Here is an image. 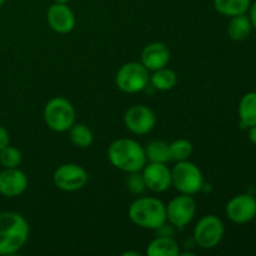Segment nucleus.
Segmentation results:
<instances>
[{
  "instance_id": "nucleus-1",
  "label": "nucleus",
  "mask_w": 256,
  "mask_h": 256,
  "mask_svg": "<svg viewBox=\"0 0 256 256\" xmlns=\"http://www.w3.org/2000/svg\"><path fill=\"white\" fill-rule=\"evenodd\" d=\"M108 159L112 166L128 174L142 172L148 162L144 146L130 138L114 140L108 149Z\"/></svg>"
},
{
  "instance_id": "nucleus-2",
  "label": "nucleus",
  "mask_w": 256,
  "mask_h": 256,
  "mask_svg": "<svg viewBox=\"0 0 256 256\" xmlns=\"http://www.w3.org/2000/svg\"><path fill=\"white\" fill-rule=\"evenodd\" d=\"M30 228L22 215L14 212H0V255L19 252L28 242Z\"/></svg>"
},
{
  "instance_id": "nucleus-3",
  "label": "nucleus",
  "mask_w": 256,
  "mask_h": 256,
  "mask_svg": "<svg viewBox=\"0 0 256 256\" xmlns=\"http://www.w3.org/2000/svg\"><path fill=\"white\" fill-rule=\"evenodd\" d=\"M128 214L132 224L142 229L160 230L166 224V205L158 198H138L129 206Z\"/></svg>"
},
{
  "instance_id": "nucleus-4",
  "label": "nucleus",
  "mask_w": 256,
  "mask_h": 256,
  "mask_svg": "<svg viewBox=\"0 0 256 256\" xmlns=\"http://www.w3.org/2000/svg\"><path fill=\"white\" fill-rule=\"evenodd\" d=\"M44 122L49 129L55 132H69L76 122V112L72 102L62 96L50 99L42 112Z\"/></svg>"
},
{
  "instance_id": "nucleus-5",
  "label": "nucleus",
  "mask_w": 256,
  "mask_h": 256,
  "mask_svg": "<svg viewBox=\"0 0 256 256\" xmlns=\"http://www.w3.org/2000/svg\"><path fill=\"white\" fill-rule=\"evenodd\" d=\"M172 186L180 194L192 196L204 188V175L194 162L189 160L179 162L172 169Z\"/></svg>"
},
{
  "instance_id": "nucleus-6",
  "label": "nucleus",
  "mask_w": 256,
  "mask_h": 256,
  "mask_svg": "<svg viewBox=\"0 0 256 256\" xmlns=\"http://www.w3.org/2000/svg\"><path fill=\"white\" fill-rule=\"evenodd\" d=\"M150 82L149 70L140 62H129L122 65L115 75L118 89L126 94L142 92Z\"/></svg>"
},
{
  "instance_id": "nucleus-7",
  "label": "nucleus",
  "mask_w": 256,
  "mask_h": 256,
  "mask_svg": "<svg viewBox=\"0 0 256 256\" xmlns=\"http://www.w3.org/2000/svg\"><path fill=\"white\" fill-rule=\"evenodd\" d=\"M224 232L225 226L222 220L218 218L216 215L209 214L202 216L198 222V224L194 228L192 236H194L198 246L205 250H210L220 244L222 236H224Z\"/></svg>"
},
{
  "instance_id": "nucleus-8",
  "label": "nucleus",
  "mask_w": 256,
  "mask_h": 256,
  "mask_svg": "<svg viewBox=\"0 0 256 256\" xmlns=\"http://www.w3.org/2000/svg\"><path fill=\"white\" fill-rule=\"evenodd\" d=\"M86 170L74 162H66L55 169L52 174V182L59 190L74 192L82 189L88 184Z\"/></svg>"
},
{
  "instance_id": "nucleus-9",
  "label": "nucleus",
  "mask_w": 256,
  "mask_h": 256,
  "mask_svg": "<svg viewBox=\"0 0 256 256\" xmlns=\"http://www.w3.org/2000/svg\"><path fill=\"white\" fill-rule=\"evenodd\" d=\"M196 214V202L192 195L180 194L166 205V222L182 230L192 222Z\"/></svg>"
},
{
  "instance_id": "nucleus-10",
  "label": "nucleus",
  "mask_w": 256,
  "mask_h": 256,
  "mask_svg": "<svg viewBox=\"0 0 256 256\" xmlns=\"http://www.w3.org/2000/svg\"><path fill=\"white\" fill-rule=\"evenodd\" d=\"M125 128L135 135H146L156 125L155 112L146 105H132L124 114Z\"/></svg>"
},
{
  "instance_id": "nucleus-11",
  "label": "nucleus",
  "mask_w": 256,
  "mask_h": 256,
  "mask_svg": "<svg viewBox=\"0 0 256 256\" xmlns=\"http://www.w3.org/2000/svg\"><path fill=\"white\" fill-rule=\"evenodd\" d=\"M228 219L234 224L244 225L256 218V199L252 194H239L225 206Z\"/></svg>"
},
{
  "instance_id": "nucleus-12",
  "label": "nucleus",
  "mask_w": 256,
  "mask_h": 256,
  "mask_svg": "<svg viewBox=\"0 0 256 256\" xmlns=\"http://www.w3.org/2000/svg\"><path fill=\"white\" fill-rule=\"evenodd\" d=\"M142 175L146 189L154 192H164L172 186V170L164 162H146Z\"/></svg>"
},
{
  "instance_id": "nucleus-13",
  "label": "nucleus",
  "mask_w": 256,
  "mask_h": 256,
  "mask_svg": "<svg viewBox=\"0 0 256 256\" xmlns=\"http://www.w3.org/2000/svg\"><path fill=\"white\" fill-rule=\"evenodd\" d=\"M46 20L49 26L58 34H69L76 24L74 12L68 4L52 2L46 12Z\"/></svg>"
},
{
  "instance_id": "nucleus-14",
  "label": "nucleus",
  "mask_w": 256,
  "mask_h": 256,
  "mask_svg": "<svg viewBox=\"0 0 256 256\" xmlns=\"http://www.w3.org/2000/svg\"><path fill=\"white\" fill-rule=\"evenodd\" d=\"M28 176L18 168L4 169L0 172V194L6 198H16L28 189Z\"/></svg>"
},
{
  "instance_id": "nucleus-15",
  "label": "nucleus",
  "mask_w": 256,
  "mask_h": 256,
  "mask_svg": "<svg viewBox=\"0 0 256 256\" xmlns=\"http://www.w3.org/2000/svg\"><path fill=\"white\" fill-rule=\"evenodd\" d=\"M170 49L165 42H154L148 44L142 52V62L149 72L168 66L170 62Z\"/></svg>"
},
{
  "instance_id": "nucleus-16",
  "label": "nucleus",
  "mask_w": 256,
  "mask_h": 256,
  "mask_svg": "<svg viewBox=\"0 0 256 256\" xmlns=\"http://www.w3.org/2000/svg\"><path fill=\"white\" fill-rule=\"evenodd\" d=\"M238 112L242 129H249L256 125V92H246L240 99Z\"/></svg>"
},
{
  "instance_id": "nucleus-17",
  "label": "nucleus",
  "mask_w": 256,
  "mask_h": 256,
  "mask_svg": "<svg viewBox=\"0 0 256 256\" xmlns=\"http://www.w3.org/2000/svg\"><path fill=\"white\" fill-rule=\"evenodd\" d=\"M146 254L149 256H178L180 255V249L172 236L160 235L148 245Z\"/></svg>"
},
{
  "instance_id": "nucleus-18",
  "label": "nucleus",
  "mask_w": 256,
  "mask_h": 256,
  "mask_svg": "<svg viewBox=\"0 0 256 256\" xmlns=\"http://www.w3.org/2000/svg\"><path fill=\"white\" fill-rule=\"evenodd\" d=\"M252 30V22L246 14L232 16L228 25V34L234 42H244L249 38Z\"/></svg>"
},
{
  "instance_id": "nucleus-19",
  "label": "nucleus",
  "mask_w": 256,
  "mask_h": 256,
  "mask_svg": "<svg viewBox=\"0 0 256 256\" xmlns=\"http://www.w3.org/2000/svg\"><path fill=\"white\" fill-rule=\"evenodd\" d=\"M215 10L224 16H236L246 14L252 0H212Z\"/></svg>"
},
{
  "instance_id": "nucleus-20",
  "label": "nucleus",
  "mask_w": 256,
  "mask_h": 256,
  "mask_svg": "<svg viewBox=\"0 0 256 256\" xmlns=\"http://www.w3.org/2000/svg\"><path fill=\"white\" fill-rule=\"evenodd\" d=\"M150 82L159 92H169L174 89L178 82V75L168 66L158 69L150 75Z\"/></svg>"
},
{
  "instance_id": "nucleus-21",
  "label": "nucleus",
  "mask_w": 256,
  "mask_h": 256,
  "mask_svg": "<svg viewBox=\"0 0 256 256\" xmlns=\"http://www.w3.org/2000/svg\"><path fill=\"white\" fill-rule=\"evenodd\" d=\"M146 162H170L169 144L165 140L155 139L148 142L144 146Z\"/></svg>"
},
{
  "instance_id": "nucleus-22",
  "label": "nucleus",
  "mask_w": 256,
  "mask_h": 256,
  "mask_svg": "<svg viewBox=\"0 0 256 256\" xmlns=\"http://www.w3.org/2000/svg\"><path fill=\"white\" fill-rule=\"evenodd\" d=\"M69 138L72 145H75L79 149H86L92 144L94 135L88 125L82 122H75L69 129Z\"/></svg>"
},
{
  "instance_id": "nucleus-23",
  "label": "nucleus",
  "mask_w": 256,
  "mask_h": 256,
  "mask_svg": "<svg viewBox=\"0 0 256 256\" xmlns=\"http://www.w3.org/2000/svg\"><path fill=\"white\" fill-rule=\"evenodd\" d=\"M192 150H194V146H192V142H189L188 139L174 140L172 144H169L170 160L176 162L189 160L192 154Z\"/></svg>"
},
{
  "instance_id": "nucleus-24",
  "label": "nucleus",
  "mask_w": 256,
  "mask_h": 256,
  "mask_svg": "<svg viewBox=\"0 0 256 256\" xmlns=\"http://www.w3.org/2000/svg\"><path fill=\"white\" fill-rule=\"evenodd\" d=\"M22 152L18 148L6 145L0 150V164L4 169H14L22 164Z\"/></svg>"
},
{
  "instance_id": "nucleus-25",
  "label": "nucleus",
  "mask_w": 256,
  "mask_h": 256,
  "mask_svg": "<svg viewBox=\"0 0 256 256\" xmlns=\"http://www.w3.org/2000/svg\"><path fill=\"white\" fill-rule=\"evenodd\" d=\"M126 186L132 194L142 195V192L146 190V185H145L144 178H142V172H130L129 178H128L126 180Z\"/></svg>"
},
{
  "instance_id": "nucleus-26",
  "label": "nucleus",
  "mask_w": 256,
  "mask_h": 256,
  "mask_svg": "<svg viewBox=\"0 0 256 256\" xmlns=\"http://www.w3.org/2000/svg\"><path fill=\"white\" fill-rule=\"evenodd\" d=\"M9 144H10L9 132H8L4 126H2V125H0V150Z\"/></svg>"
},
{
  "instance_id": "nucleus-27",
  "label": "nucleus",
  "mask_w": 256,
  "mask_h": 256,
  "mask_svg": "<svg viewBox=\"0 0 256 256\" xmlns=\"http://www.w3.org/2000/svg\"><path fill=\"white\" fill-rule=\"evenodd\" d=\"M248 12H249V19L250 22H252V28L256 29V2H254L252 5H250Z\"/></svg>"
},
{
  "instance_id": "nucleus-28",
  "label": "nucleus",
  "mask_w": 256,
  "mask_h": 256,
  "mask_svg": "<svg viewBox=\"0 0 256 256\" xmlns=\"http://www.w3.org/2000/svg\"><path fill=\"white\" fill-rule=\"evenodd\" d=\"M249 140L252 144L256 145V125L249 128Z\"/></svg>"
},
{
  "instance_id": "nucleus-29",
  "label": "nucleus",
  "mask_w": 256,
  "mask_h": 256,
  "mask_svg": "<svg viewBox=\"0 0 256 256\" xmlns=\"http://www.w3.org/2000/svg\"><path fill=\"white\" fill-rule=\"evenodd\" d=\"M124 256H129V255H134V256H140V254L139 252H124V254H122Z\"/></svg>"
},
{
  "instance_id": "nucleus-30",
  "label": "nucleus",
  "mask_w": 256,
  "mask_h": 256,
  "mask_svg": "<svg viewBox=\"0 0 256 256\" xmlns=\"http://www.w3.org/2000/svg\"><path fill=\"white\" fill-rule=\"evenodd\" d=\"M70 0H54V2H60V4H68Z\"/></svg>"
},
{
  "instance_id": "nucleus-31",
  "label": "nucleus",
  "mask_w": 256,
  "mask_h": 256,
  "mask_svg": "<svg viewBox=\"0 0 256 256\" xmlns=\"http://www.w3.org/2000/svg\"><path fill=\"white\" fill-rule=\"evenodd\" d=\"M5 2H6V0H0V6H2V5L5 4Z\"/></svg>"
}]
</instances>
